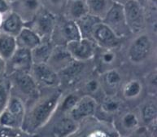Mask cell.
Masks as SVG:
<instances>
[{
  "label": "cell",
  "instance_id": "1",
  "mask_svg": "<svg viewBox=\"0 0 157 137\" xmlns=\"http://www.w3.org/2000/svg\"><path fill=\"white\" fill-rule=\"evenodd\" d=\"M61 96L60 92H53L47 96L41 98L33 105L29 122L32 129H36L43 125L56 108Z\"/></svg>",
  "mask_w": 157,
  "mask_h": 137
},
{
  "label": "cell",
  "instance_id": "2",
  "mask_svg": "<svg viewBox=\"0 0 157 137\" xmlns=\"http://www.w3.org/2000/svg\"><path fill=\"white\" fill-rule=\"evenodd\" d=\"M82 38L79 29L75 22L63 16L56 17V22L50 40L54 46H66L73 41Z\"/></svg>",
  "mask_w": 157,
  "mask_h": 137
},
{
  "label": "cell",
  "instance_id": "3",
  "mask_svg": "<svg viewBox=\"0 0 157 137\" xmlns=\"http://www.w3.org/2000/svg\"><path fill=\"white\" fill-rule=\"evenodd\" d=\"M11 93L27 98H36L39 96V88L28 72H15L9 74Z\"/></svg>",
  "mask_w": 157,
  "mask_h": 137
},
{
  "label": "cell",
  "instance_id": "4",
  "mask_svg": "<svg viewBox=\"0 0 157 137\" xmlns=\"http://www.w3.org/2000/svg\"><path fill=\"white\" fill-rule=\"evenodd\" d=\"M153 40L149 33L141 32L131 41L128 48V57L134 63H141L150 57L153 51Z\"/></svg>",
  "mask_w": 157,
  "mask_h": 137
},
{
  "label": "cell",
  "instance_id": "5",
  "mask_svg": "<svg viewBox=\"0 0 157 137\" xmlns=\"http://www.w3.org/2000/svg\"><path fill=\"white\" fill-rule=\"evenodd\" d=\"M56 17L42 7L29 23L25 25L36 33L42 40H50L54 30Z\"/></svg>",
  "mask_w": 157,
  "mask_h": 137
},
{
  "label": "cell",
  "instance_id": "6",
  "mask_svg": "<svg viewBox=\"0 0 157 137\" xmlns=\"http://www.w3.org/2000/svg\"><path fill=\"white\" fill-rule=\"evenodd\" d=\"M102 22L105 24L108 28H110L114 32L116 35L121 39L131 33L124 17V6L121 4L114 2L113 7L102 20Z\"/></svg>",
  "mask_w": 157,
  "mask_h": 137
},
{
  "label": "cell",
  "instance_id": "7",
  "mask_svg": "<svg viewBox=\"0 0 157 137\" xmlns=\"http://www.w3.org/2000/svg\"><path fill=\"white\" fill-rule=\"evenodd\" d=\"M90 39L93 41L97 47L103 49H117L122 41L121 38L116 35L102 21L94 26Z\"/></svg>",
  "mask_w": 157,
  "mask_h": 137
},
{
  "label": "cell",
  "instance_id": "8",
  "mask_svg": "<svg viewBox=\"0 0 157 137\" xmlns=\"http://www.w3.org/2000/svg\"><path fill=\"white\" fill-rule=\"evenodd\" d=\"M124 12L130 33L137 34L145 27V13L138 0H129L124 5Z\"/></svg>",
  "mask_w": 157,
  "mask_h": 137
},
{
  "label": "cell",
  "instance_id": "9",
  "mask_svg": "<svg viewBox=\"0 0 157 137\" xmlns=\"http://www.w3.org/2000/svg\"><path fill=\"white\" fill-rule=\"evenodd\" d=\"M65 47L73 59L80 62H86L93 59L97 50V46L93 41L82 38L68 43Z\"/></svg>",
  "mask_w": 157,
  "mask_h": 137
},
{
  "label": "cell",
  "instance_id": "10",
  "mask_svg": "<svg viewBox=\"0 0 157 137\" xmlns=\"http://www.w3.org/2000/svg\"><path fill=\"white\" fill-rule=\"evenodd\" d=\"M33 65L31 51L17 47L12 57L6 61V73L11 74L15 72L29 73Z\"/></svg>",
  "mask_w": 157,
  "mask_h": 137
},
{
  "label": "cell",
  "instance_id": "11",
  "mask_svg": "<svg viewBox=\"0 0 157 137\" xmlns=\"http://www.w3.org/2000/svg\"><path fill=\"white\" fill-rule=\"evenodd\" d=\"M30 74L39 87L55 88L59 83V74L47 64H33Z\"/></svg>",
  "mask_w": 157,
  "mask_h": 137
},
{
  "label": "cell",
  "instance_id": "12",
  "mask_svg": "<svg viewBox=\"0 0 157 137\" xmlns=\"http://www.w3.org/2000/svg\"><path fill=\"white\" fill-rule=\"evenodd\" d=\"M10 6L11 11L16 13L25 25L29 23L42 7L41 0H17Z\"/></svg>",
  "mask_w": 157,
  "mask_h": 137
},
{
  "label": "cell",
  "instance_id": "13",
  "mask_svg": "<svg viewBox=\"0 0 157 137\" xmlns=\"http://www.w3.org/2000/svg\"><path fill=\"white\" fill-rule=\"evenodd\" d=\"M73 61L65 46H54L47 65L59 74Z\"/></svg>",
  "mask_w": 157,
  "mask_h": 137
},
{
  "label": "cell",
  "instance_id": "14",
  "mask_svg": "<svg viewBox=\"0 0 157 137\" xmlns=\"http://www.w3.org/2000/svg\"><path fill=\"white\" fill-rule=\"evenodd\" d=\"M96 109V100L92 96H86L83 98H79L78 103L70 111L71 118L73 120H79L82 118L94 114Z\"/></svg>",
  "mask_w": 157,
  "mask_h": 137
},
{
  "label": "cell",
  "instance_id": "15",
  "mask_svg": "<svg viewBox=\"0 0 157 137\" xmlns=\"http://www.w3.org/2000/svg\"><path fill=\"white\" fill-rule=\"evenodd\" d=\"M101 87L108 94H115L122 86V77L116 68L103 72L100 81Z\"/></svg>",
  "mask_w": 157,
  "mask_h": 137
},
{
  "label": "cell",
  "instance_id": "16",
  "mask_svg": "<svg viewBox=\"0 0 157 137\" xmlns=\"http://www.w3.org/2000/svg\"><path fill=\"white\" fill-rule=\"evenodd\" d=\"M24 27L25 23L22 22V20L16 13L11 11L2 17L0 31L16 38Z\"/></svg>",
  "mask_w": 157,
  "mask_h": 137
},
{
  "label": "cell",
  "instance_id": "17",
  "mask_svg": "<svg viewBox=\"0 0 157 137\" xmlns=\"http://www.w3.org/2000/svg\"><path fill=\"white\" fill-rule=\"evenodd\" d=\"M42 38L27 26H25L16 37L17 47L25 48L29 51H32L33 48L38 47L42 43Z\"/></svg>",
  "mask_w": 157,
  "mask_h": 137
},
{
  "label": "cell",
  "instance_id": "18",
  "mask_svg": "<svg viewBox=\"0 0 157 137\" xmlns=\"http://www.w3.org/2000/svg\"><path fill=\"white\" fill-rule=\"evenodd\" d=\"M87 14H89V12L86 0H68L63 16L76 22Z\"/></svg>",
  "mask_w": 157,
  "mask_h": 137
},
{
  "label": "cell",
  "instance_id": "19",
  "mask_svg": "<svg viewBox=\"0 0 157 137\" xmlns=\"http://www.w3.org/2000/svg\"><path fill=\"white\" fill-rule=\"evenodd\" d=\"M86 3L89 14L102 21L114 2L113 0H86Z\"/></svg>",
  "mask_w": 157,
  "mask_h": 137
},
{
  "label": "cell",
  "instance_id": "20",
  "mask_svg": "<svg viewBox=\"0 0 157 137\" xmlns=\"http://www.w3.org/2000/svg\"><path fill=\"white\" fill-rule=\"evenodd\" d=\"M116 49H103L97 47L94 57H97L98 60V65L103 72L114 68V64L117 60V54Z\"/></svg>",
  "mask_w": 157,
  "mask_h": 137
},
{
  "label": "cell",
  "instance_id": "21",
  "mask_svg": "<svg viewBox=\"0 0 157 137\" xmlns=\"http://www.w3.org/2000/svg\"><path fill=\"white\" fill-rule=\"evenodd\" d=\"M53 47L51 40H42L38 47L31 51L33 64H47Z\"/></svg>",
  "mask_w": 157,
  "mask_h": 137
},
{
  "label": "cell",
  "instance_id": "22",
  "mask_svg": "<svg viewBox=\"0 0 157 137\" xmlns=\"http://www.w3.org/2000/svg\"><path fill=\"white\" fill-rule=\"evenodd\" d=\"M16 38L0 32V57L7 61L17 50Z\"/></svg>",
  "mask_w": 157,
  "mask_h": 137
},
{
  "label": "cell",
  "instance_id": "23",
  "mask_svg": "<svg viewBox=\"0 0 157 137\" xmlns=\"http://www.w3.org/2000/svg\"><path fill=\"white\" fill-rule=\"evenodd\" d=\"M100 21V19H98L92 15L87 14L80 20H78V22H76L78 26V29H79L80 33H81V35H82V38L90 39V36L94 26Z\"/></svg>",
  "mask_w": 157,
  "mask_h": 137
},
{
  "label": "cell",
  "instance_id": "24",
  "mask_svg": "<svg viewBox=\"0 0 157 137\" xmlns=\"http://www.w3.org/2000/svg\"><path fill=\"white\" fill-rule=\"evenodd\" d=\"M6 109H7L11 114H13L20 121H21L25 115V105H24L23 100L20 97L12 93H10L9 100L7 102Z\"/></svg>",
  "mask_w": 157,
  "mask_h": 137
},
{
  "label": "cell",
  "instance_id": "25",
  "mask_svg": "<svg viewBox=\"0 0 157 137\" xmlns=\"http://www.w3.org/2000/svg\"><path fill=\"white\" fill-rule=\"evenodd\" d=\"M143 92V84L138 79L128 81L122 86V94L126 99L131 100L138 97Z\"/></svg>",
  "mask_w": 157,
  "mask_h": 137
},
{
  "label": "cell",
  "instance_id": "26",
  "mask_svg": "<svg viewBox=\"0 0 157 137\" xmlns=\"http://www.w3.org/2000/svg\"><path fill=\"white\" fill-rule=\"evenodd\" d=\"M42 7L56 17L63 16L68 0H41Z\"/></svg>",
  "mask_w": 157,
  "mask_h": 137
},
{
  "label": "cell",
  "instance_id": "27",
  "mask_svg": "<svg viewBox=\"0 0 157 137\" xmlns=\"http://www.w3.org/2000/svg\"><path fill=\"white\" fill-rule=\"evenodd\" d=\"M77 128V124L75 121L71 118H66L59 121L55 128V131L59 136H65V135L73 132Z\"/></svg>",
  "mask_w": 157,
  "mask_h": 137
},
{
  "label": "cell",
  "instance_id": "28",
  "mask_svg": "<svg viewBox=\"0 0 157 137\" xmlns=\"http://www.w3.org/2000/svg\"><path fill=\"white\" fill-rule=\"evenodd\" d=\"M10 93H11V88H10V83L8 79L0 78V115L7 108Z\"/></svg>",
  "mask_w": 157,
  "mask_h": 137
},
{
  "label": "cell",
  "instance_id": "29",
  "mask_svg": "<svg viewBox=\"0 0 157 137\" xmlns=\"http://www.w3.org/2000/svg\"><path fill=\"white\" fill-rule=\"evenodd\" d=\"M21 122V121L11 114L7 109H5L3 113L0 115V127H17Z\"/></svg>",
  "mask_w": 157,
  "mask_h": 137
},
{
  "label": "cell",
  "instance_id": "30",
  "mask_svg": "<svg viewBox=\"0 0 157 137\" xmlns=\"http://www.w3.org/2000/svg\"><path fill=\"white\" fill-rule=\"evenodd\" d=\"M120 108V101L118 100L113 98V97H108L102 104V109L103 111L107 113H113V112L118 110Z\"/></svg>",
  "mask_w": 157,
  "mask_h": 137
},
{
  "label": "cell",
  "instance_id": "31",
  "mask_svg": "<svg viewBox=\"0 0 157 137\" xmlns=\"http://www.w3.org/2000/svg\"><path fill=\"white\" fill-rule=\"evenodd\" d=\"M156 116V107L153 103H147L143 109V118L145 122L153 120Z\"/></svg>",
  "mask_w": 157,
  "mask_h": 137
},
{
  "label": "cell",
  "instance_id": "32",
  "mask_svg": "<svg viewBox=\"0 0 157 137\" xmlns=\"http://www.w3.org/2000/svg\"><path fill=\"white\" fill-rule=\"evenodd\" d=\"M85 88H86V91L88 92V94L90 96V94H98V92H100L101 89H102V87H101L99 80L92 78V79H90V80H88L86 83Z\"/></svg>",
  "mask_w": 157,
  "mask_h": 137
},
{
  "label": "cell",
  "instance_id": "33",
  "mask_svg": "<svg viewBox=\"0 0 157 137\" xmlns=\"http://www.w3.org/2000/svg\"><path fill=\"white\" fill-rule=\"evenodd\" d=\"M78 100L79 98L75 95L71 94L67 96L65 99L63 100V104H62V107H61L62 111H71L73 107L75 106L76 104L78 103Z\"/></svg>",
  "mask_w": 157,
  "mask_h": 137
},
{
  "label": "cell",
  "instance_id": "34",
  "mask_svg": "<svg viewBox=\"0 0 157 137\" xmlns=\"http://www.w3.org/2000/svg\"><path fill=\"white\" fill-rule=\"evenodd\" d=\"M138 118L134 114H126L122 118V124L126 129H133L138 125Z\"/></svg>",
  "mask_w": 157,
  "mask_h": 137
},
{
  "label": "cell",
  "instance_id": "35",
  "mask_svg": "<svg viewBox=\"0 0 157 137\" xmlns=\"http://www.w3.org/2000/svg\"><path fill=\"white\" fill-rule=\"evenodd\" d=\"M9 12H11V6L9 2H7L6 0H0V14L4 16Z\"/></svg>",
  "mask_w": 157,
  "mask_h": 137
},
{
  "label": "cell",
  "instance_id": "36",
  "mask_svg": "<svg viewBox=\"0 0 157 137\" xmlns=\"http://www.w3.org/2000/svg\"><path fill=\"white\" fill-rule=\"evenodd\" d=\"M6 73V61L0 57V78Z\"/></svg>",
  "mask_w": 157,
  "mask_h": 137
},
{
  "label": "cell",
  "instance_id": "37",
  "mask_svg": "<svg viewBox=\"0 0 157 137\" xmlns=\"http://www.w3.org/2000/svg\"><path fill=\"white\" fill-rule=\"evenodd\" d=\"M113 2H115V3H117V4H121L122 6H124L125 3L129 2V0H113Z\"/></svg>",
  "mask_w": 157,
  "mask_h": 137
},
{
  "label": "cell",
  "instance_id": "38",
  "mask_svg": "<svg viewBox=\"0 0 157 137\" xmlns=\"http://www.w3.org/2000/svg\"><path fill=\"white\" fill-rule=\"evenodd\" d=\"M2 17H3V16H2V14H0V25H1V24H2Z\"/></svg>",
  "mask_w": 157,
  "mask_h": 137
},
{
  "label": "cell",
  "instance_id": "39",
  "mask_svg": "<svg viewBox=\"0 0 157 137\" xmlns=\"http://www.w3.org/2000/svg\"><path fill=\"white\" fill-rule=\"evenodd\" d=\"M6 1H7V2H9L10 4H11V3H12V2H15V1H17V0H6Z\"/></svg>",
  "mask_w": 157,
  "mask_h": 137
},
{
  "label": "cell",
  "instance_id": "40",
  "mask_svg": "<svg viewBox=\"0 0 157 137\" xmlns=\"http://www.w3.org/2000/svg\"><path fill=\"white\" fill-rule=\"evenodd\" d=\"M0 32H1V31H0Z\"/></svg>",
  "mask_w": 157,
  "mask_h": 137
}]
</instances>
